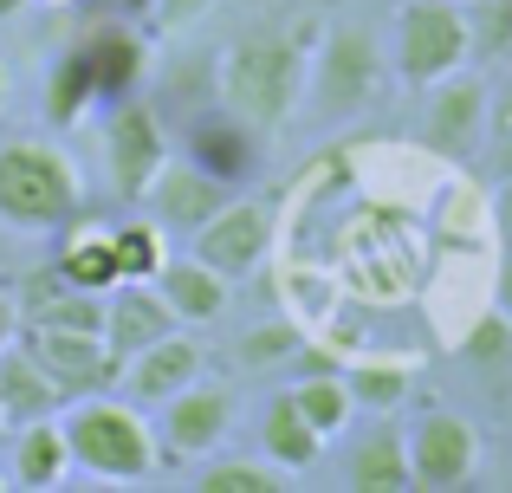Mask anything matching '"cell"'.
<instances>
[{
    "label": "cell",
    "mask_w": 512,
    "mask_h": 493,
    "mask_svg": "<svg viewBox=\"0 0 512 493\" xmlns=\"http://www.w3.org/2000/svg\"><path fill=\"white\" fill-rule=\"evenodd\" d=\"M266 247H273V208L260 195H227L195 234H188V253L201 266H214L221 279H253L266 266Z\"/></svg>",
    "instance_id": "obj_7"
},
{
    "label": "cell",
    "mask_w": 512,
    "mask_h": 493,
    "mask_svg": "<svg viewBox=\"0 0 512 493\" xmlns=\"http://www.w3.org/2000/svg\"><path fill=\"white\" fill-rule=\"evenodd\" d=\"M13 305H20V325H46V331H98L104 338V292H85L59 273V266H33V273L13 279Z\"/></svg>",
    "instance_id": "obj_12"
},
{
    "label": "cell",
    "mask_w": 512,
    "mask_h": 493,
    "mask_svg": "<svg viewBox=\"0 0 512 493\" xmlns=\"http://www.w3.org/2000/svg\"><path fill=\"white\" fill-rule=\"evenodd\" d=\"M156 292H163V305L175 312V325H214V318L227 312V292H234V279H221L214 266H201L195 253H182V260H163V273L150 279Z\"/></svg>",
    "instance_id": "obj_19"
},
{
    "label": "cell",
    "mask_w": 512,
    "mask_h": 493,
    "mask_svg": "<svg viewBox=\"0 0 512 493\" xmlns=\"http://www.w3.org/2000/svg\"><path fill=\"white\" fill-rule=\"evenodd\" d=\"M20 344L39 357V370L59 383L65 403H78V396H98V390H117V357L104 351L98 331H46V325H20Z\"/></svg>",
    "instance_id": "obj_10"
},
{
    "label": "cell",
    "mask_w": 512,
    "mask_h": 493,
    "mask_svg": "<svg viewBox=\"0 0 512 493\" xmlns=\"http://www.w3.org/2000/svg\"><path fill=\"white\" fill-rule=\"evenodd\" d=\"M299 344H305V325H299V318H286V312H279L273 325L247 331V338L234 344V357H240L247 370H273V364H292V357H299Z\"/></svg>",
    "instance_id": "obj_31"
},
{
    "label": "cell",
    "mask_w": 512,
    "mask_h": 493,
    "mask_svg": "<svg viewBox=\"0 0 512 493\" xmlns=\"http://www.w3.org/2000/svg\"><path fill=\"white\" fill-rule=\"evenodd\" d=\"M169 331H175V312L150 279H117L104 292V351L117 357V370H124V357H137L143 344L169 338Z\"/></svg>",
    "instance_id": "obj_16"
},
{
    "label": "cell",
    "mask_w": 512,
    "mask_h": 493,
    "mask_svg": "<svg viewBox=\"0 0 512 493\" xmlns=\"http://www.w3.org/2000/svg\"><path fill=\"white\" fill-rule=\"evenodd\" d=\"M480 474V429L454 409H428L409 429V487L454 493Z\"/></svg>",
    "instance_id": "obj_8"
},
{
    "label": "cell",
    "mask_w": 512,
    "mask_h": 493,
    "mask_svg": "<svg viewBox=\"0 0 512 493\" xmlns=\"http://www.w3.org/2000/svg\"><path fill=\"white\" fill-rule=\"evenodd\" d=\"M487 124V85L480 78H435L428 85V104H422V150L428 156H467Z\"/></svg>",
    "instance_id": "obj_14"
},
{
    "label": "cell",
    "mask_w": 512,
    "mask_h": 493,
    "mask_svg": "<svg viewBox=\"0 0 512 493\" xmlns=\"http://www.w3.org/2000/svg\"><path fill=\"white\" fill-rule=\"evenodd\" d=\"M7 98H13V78H7V65H0V117H7Z\"/></svg>",
    "instance_id": "obj_36"
},
{
    "label": "cell",
    "mask_w": 512,
    "mask_h": 493,
    "mask_svg": "<svg viewBox=\"0 0 512 493\" xmlns=\"http://www.w3.org/2000/svg\"><path fill=\"white\" fill-rule=\"evenodd\" d=\"M91 104H98V91H91L78 52L65 46L59 59H52V72H46V124H52V130H72V124H85Z\"/></svg>",
    "instance_id": "obj_28"
},
{
    "label": "cell",
    "mask_w": 512,
    "mask_h": 493,
    "mask_svg": "<svg viewBox=\"0 0 512 493\" xmlns=\"http://www.w3.org/2000/svg\"><path fill=\"white\" fill-rule=\"evenodd\" d=\"M305 85H312V111L318 117H350L376 98L383 85V59H376V39L363 26H318L312 39V65H305Z\"/></svg>",
    "instance_id": "obj_6"
},
{
    "label": "cell",
    "mask_w": 512,
    "mask_h": 493,
    "mask_svg": "<svg viewBox=\"0 0 512 493\" xmlns=\"http://www.w3.org/2000/svg\"><path fill=\"white\" fill-rule=\"evenodd\" d=\"M65 448H72V474L98 487H150L163 474V448H156V429L143 422V409L130 396H78V403L59 409Z\"/></svg>",
    "instance_id": "obj_2"
},
{
    "label": "cell",
    "mask_w": 512,
    "mask_h": 493,
    "mask_svg": "<svg viewBox=\"0 0 512 493\" xmlns=\"http://www.w3.org/2000/svg\"><path fill=\"white\" fill-rule=\"evenodd\" d=\"M46 7H72V0H46Z\"/></svg>",
    "instance_id": "obj_38"
},
{
    "label": "cell",
    "mask_w": 512,
    "mask_h": 493,
    "mask_svg": "<svg viewBox=\"0 0 512 493\" xmlns=\"http://www.w3.org/2000/svg\"><path fill=\"white\" fill-rule=\"evenodd\" d=\"M389 59L396 78L415 91H428L435 78L467 65V13L461 0H402L396 7V33H389Z\"/></svg>",
    "instance_id": "obj_4"
},
{
    "label": "cell",
    "mask_w": 512,
    "mask_h": 493,
    "mask_svg": "<svg viewBox=\"0 0 512 493\" xmlns=\"http://www.w3.org/2000/svg\"><path fill=\"white\" fill-rule=\"evenodd\" d=\"M299 487V474H286L279 461H208V468L195 474V493H292Z\"/></svg>",
    "instance_id": "obj_27"
},
{
    "label": "cell",
    "mask_w": 512,
    "mask_h": 493,
    "mask_svg": "<svg viewBox=\"0 0 512 493\" xmlns=\"http://www.w3.org/2000/svg\"><path fill=\"white\" fill-rule=\"evenodd\" d=\"M65 396L59 383L39 370V357L26 351L20 338L0 344V416H7V429H20V422H39V416H59Z\"/></svg>",
    "instance_id": "obj_21"
},
{
    "label": "cell",
    "mask_w": 512,
    "mask_h": 493,
    "mask_svg": "<svg viewBox=\"0 0 512 493\" xmlns=\"http://www.w3.org/2000/svg\"><path fill=\"white\" fill-rule=\"evenodd\" d=\"M85 208L78 163L46 137L0 143V228L13 234H59Z\"/></svg>",
    "instance_id": "obj_3"
},
{
    "label": "cell",
    "mask_w": 512,
    "mask_h": 493,
    "mask_svg": "<svg viewBox=\"0 0 512 493\" xmlns=\"http://www.w3.org/2000/svg\"><path fill=\"white\" fill-rule=\"evenodd\" d=\"M78 65H85L91 91H98V104L124 98V91L143 85V72H150V39L137 33L130 20H111V26H91L85 39H72Z\"/></svg>",
    "instance_id": "obj_15"
},
{
    "label": "cell",
    "mask_w": 512,
    "mask_h": 493,
    "mask_svg": "<svg viewBox=\"0 0 512 493\" xmlns=\"http://www.w3.org/2000/svg\"><path fill=\"white\" fill-rule=\"evenodd\" d=\"M117 241V273L124 279H156L169 260V234L156 228V221H124V228H111Z\"/></svg>",
    "instance_id": "obj_30"
},
{
    "label": "cell",
    "mask_w": 512,
    "mask_h": 493,
    "mask_svg": "<svg viewBox=\"0 0 512 493\" xmlns=\"http://www.w3.org/2000/svg\"><path fill=\"white\" fill-rule=\"evenodd\" d=\"M344 487L350 493H409V442L396 422L370 429L344 461Z\"/></svg>",
    "instance_id": "obj_22"
},
{
    "label": "cell",
    "mask_w": 512,
    "mask_h": 493,
    "mask_svg": "<svg viewBox=\"0 0 512 493\" xmlns=\"http://www.w3.org/2000/svg\"><path fill=\"white\" fill-rule=\"evenodd\" d=\"M467 13V59H512V0H461Z\"/></svg>",
    "instance_id": "obj_29"
},
{
    "label": "cell",
    "mask_w": 512,
    "mask_h": 493,
    "mask_svg": "<svg viewBox=\"0 0 512 493\" xmlns=\"http://www.w3.org/2000/svg\"><path fill=\"white\" fill-rule=\"evenodd\" d=\"M312 39H318V20H260L253 33H240L234 46L221 52V104L253 124L260 137L286 130V117L299 111L305 98V65H312Z\"/></svg>",
    "instance_id": "obj_1"
},
{
    "label": "cell",
    "mask_w": 512,
    "mask_h": 493,
    "mask_svg": "<svg viewBox=\"0 0 512 493\" xmlns=\"http://www.w3.org/2000/svg\"><path fill=\"white\" fill-rule=\"evenodd\" d=\"M208 13H214V0H156V7H150V26L175 39V33H195Z\"/></svg>",
    "instance_id": "obj_32"
},
{
    "label": "cell",
    "mask_w": 512,
    "mask_h": 493,
    "mask_svg": "<svg viewBox=\"0 0 512 493\" xmlns=\"http://www.w3.org/2000/svg\"><path fill=\"white\" fill-rule=\"evenodd\" d=\"M150 7H156V0H117V20H130V26H150Z\"/></svg>",
    "instance_id": "obj_35"
},
{
    "label": "cell",
    "mask_w": 512,
    "mask_h": 493,
    "mask_svg": "<svg viewBox=\"0 0 512 493\" xmlns=\"http://www.w3.org/2000/svg\"><path fill=\"white\" fill-rule=\"evenodd\" d=\"M72 481V448H65L59 416H39L13 429V455H7V487L20 493H52Z\"/></svg>",
    "instance_id": "obj_18"
},
{
    "label": "cell",
    "mask_w": 512,
    "mask_h": 493,
    "mask_svg": "<svg viewBox=\"0 0 512 493\" xmlns=\"http://www.w3.org/2000/svg\"><path fill=\"white\" fill-rule=\"evenodd\" d=\"M260 455L279 461L286 474H305V468H318V455H325V435L299 416L292 396H273L266 416H260Z\"/></svg>",
    "instance_id": "obj_24"
},
{
    "label": "cell",
    "mask_w": 512,
    "mask_h": 493,
    "mask_svg": "<svg viewBox=\"0 0 512 493\" xmlns=\"http://www.w3.org/2000/svg\"><path fill=\"white\" fill-rule=\"evenodd\" d=\"M169 156L175 150H169L163 111H156L150 98H137V91L111 98V117H104V176H111V195H117V202H143V195H150V182L163 176Z\"/></svg>",
    "instance_id": "obj_5"
},
{
    "label": "cell",
    "mask_w": 512,
    "mask_h": 493,
    "mask_svg": "<svg viewBox=\"0 0 512 493\" xmlns=\"http://www.w3.org/2000/svg\"><path fill=\"white\" fill-rule=\"evenodd\" d=\"M227 195H234V189H221L214 176H201L188 156H169L163 176L150 182V195H143V202L156 208V228H163V234H195L201 221L227 202Z\"/></svg>",
    "instance_id": "obj_17"
},
{
    "label": "cell",
    "mask_w": 512,
    "mask_h": 493,
    "mask_svg": "<svg viewBox=\"0 0 512 493\" xmlns=\"http://www.w3.org/2000/svg\"><path fill=\"white\" fill-rule=\"evenodd\" d=\"M493 299H500V312L512 318V247L500 253V273H493Z\"/></svg>",
    "instance_id": "obj_33"
},
{
    "label": "cell",
    "mask_w": 512,
    "mask_h": 493,
    "mask_svg": "<svg viewBox=\"0 0 512 493\" xmlns=\"http://www.w3.org/2000/svg\"><path fill=\"white\" fill-rule=\"evenodd\" d=\"M201 370H208L201 338H188V331L175 325L169 338H156V344H143L137 357H124V370H117V390H124L137 409H156V403H169L175 390L201 383Z\"/></svg>",
    "instance_id": "obj_11"
},
{
    "label": "cell",
    "mask_w": 512,
    "mask_h": 493,
    "mask_svg": "<svg viewBox=\"0 0 512 493\" xmlns=\"http://www.w3.org/2000/svg\"><path fill=\"white\" fill-rule=\"evenodd\" d=\"M454 351L493 396H512V318L506 312H474L461 325V338H454Z\"/></svg>",
    "instance_id": "obj_23"
},
{
    "label": "cell",
    "mask_w": 512,
    "mask_h": 493,
    "mask_svg": "<svg viewBox=\"0 0 512 493\" xmlns=\"http://www.w3.org/2000/svg\"><path fill=\"white\" fill-rule=\"evenodd\" d=\"M182 156L201 169V176H214L221 189H247V182L260 176V130L240 124V117L221 104V111H208V117L188 124Z\"/></svg>",
    "instance_id": "obj_13"
},
{
    "label": "cell",
    "mask_w": 512,
    "mask_h": 493,
    "mask_svg": "<svg viewBox=\"0 0 512 493\" xmlns=\"http://www.w3.org/2000/svg\"><path fill=\"white\" fill-rule=\"evenodd\" d=\"M20 338V305H13V292L0 286V344H13Z\"/></svg>",
    "instance_id": "obj_34"
},
{
    "label": "cell",
    "mask_w": 512,
    "mask_h": 493,
    "mask_svg": "<svg viewBox=\"0 0 512 493\" xmlns=\"http://www.w3.org/2000/svg\"><path fill=\"white\" fill-rule=\"evenodd\" d=\"M0 429H7V416H0Z\"/></svg>",
    "instance_id": "obj_40"
},
{
    "label": "cell",
    "mask_w": 512,
    "mask_h": 493,
    "mask_svg": "<svg viewBox=\"0 0 512 493\" xmlns=\"http://www.w3.org/2000/svg\"><path fill=\"white\" fill-rule=\"evenodd\" d=\"M415 370H422L415 357H350L344 383H350V396H357V409H370V416H396V409L409 403Z\"/></svg>",
    "instance_id": "obj_25"
},
{
    "label": "cell",
    "mask_w": 512,
    "mask_h": 493,
    "mask_svg": "<svg viewBox=\"0 0 512 493\" xmlns=\"http://www.w3.org/2000/svg\"><path fill=\"white\" fill-rule=\"evenodd\" d=\"M20 7L26 0H0V20H20Z\"/></svg>",
    "instance_id": "obj_37"
},
{
    "label": "cell",
    "mask_w": 512,
    "mask_h": 493,
    "mask_svg": "<svg viewBox=\"0 0 512 493\" xmlns=\"http://www.w3.org/2000/svg\"><path fill=\"white\" fill-rule=\"evenodd\" d=\"M163 416H156V448H163V461H208L214 448L227 442V429H234V390H221V383H188V390H175L169 403H156Z\"/></svg>",
    "instance_id": "obj_9"
},
{
    "label": "cell",
    "mask_w": 512,
    "mask_h": 493,
    "mask_svg": "<svg viewBox=\"0 0 512 493\" xmlns=\"http://www.w3.org/2000/svg\"><path fill=\"white\" fill-rule=\"evenodd\" d=\"M52 266H59L72 286H85V292H111L117 279H124V273H117V241H111V228H98L85 208H78V215L59 228Z\"/></svg>",
    "instance_id": "obj_20"
},
{
    "label": "cell",
    "mask_w": 512,
    "mask_h": 493,
    "mask_svg": "<svg viewBox=\"0 0 512 493\" xmlns=\"http://www.w3.org/2000/svg\"><path fill=\"white\" fill-rule=\"evenodd\" d=\"M292 403H299V416L312 422L325 442H338V435L350 429V416H357V396H350L344 370H299V383H292Z\"/></svg>",
    "instance_id": "obj_26"
},
{
    "label": "cell",
    "mask_w": 512,
    "mask_h": 493,
    "mask_svg": "<svg viewBox=\"0 0 512 493\" xmlns=\"http://www.w3.org/2000/svg\"><path fill=\"white\" fill-rule=\"evenodd\" d=\"M0 487H7V474H0Z\"/></svg>",
    "instance_id": "obj_39"
}]
</instances>
